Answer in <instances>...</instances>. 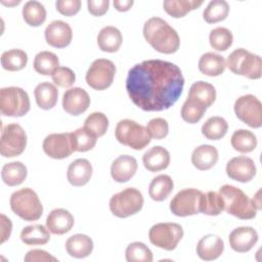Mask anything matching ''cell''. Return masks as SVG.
Instances as JSON below:
<instances>
[{
	"mask_svg": "<svg viewBox=\"0 0 262 262\" xmlns=\"http://www.w3.org/2000/svg\"><path fill=\"white\" fill-rule=\"evenodd\" d=\"M184 87L181 70L173 62L147 59L133 66L127 75L126 90L132 102L145 112L171 107Z\"/></svg>",
	"mask_w": 262,
	"mask_h": 262,
	"instance_id": "1",
	"label": "cell"
},
{
	"mask_svg": "<svg viewBox=\"0 0 262 262\" xmlns=\"http://www.w3.org/2000/svg\"><path fill=\"white\" fill-rule=\"evenodd\" d=\"M143 36L147 43L161 53L172 54L180 45L177 32L161 17H150L144 23Z\"/></svg>",
	"mask_w": 262,
	"mask_h": 262,
	"instance_id": "2",
	"label": "cell"
},
{
	"mask_svg": "<svg viewBox=\"0 0 262 262\" xmlns=\"http://www.w3.org/2000/svg\"><path fill=\"white\" fill-rule=\"evenodd\" d=\"M219 193L223 198L224 210L228 214L243 220L256 217L257 208L253 200L249 199L242 189L233 185L225 184L219 188Z\"/></svg>",
	"mask_w": 262,
	"mask_h": 262,
	"instance_id": "3",
	"label": "cell"
},
{
	"mask_svg": "<svg viewBox=\"0 0 262 262\" xmlns=\"http://www.w3.org/2000/svg\"><path fill=\"white\" fill-rule=\"evenodd\" d=\"M9 203L12 212L25 221H35L42 216L43 206L32 188L25 187L14 191Z\"/></svg>",
	"mask_w": 262,
	"mask_h": 262,
	"instance_id": "4",
	"label": "cell"
},
{
	"mask_svg": "<svg viewBox=\"0 0 262 262\" xmlns=\"http://www.w3.org/2000/svg\"><path fill=\"white\" fill-rule=\"evenodd\" d=\"M226 66L233 74L252 80L260 79L262 75L261 57L244 48L233 50L227 57Z\"/></svg>",
	"mask_w": 262,
	"mask_h": 262,
	"instance_id": "5",
	"label": "cell"
},
{
	"mask_svg": "<svg viewBox=\"0 0 262 262\" xmlns=\"http://www.w3.org/2000/svg\"><path fill=\"white\" fill-rule=\"evenodd\" d=\"M115 135L121 144L136 150L144 148L151 140L146 127L129 119L121 120L117 124Z\"/></svg>",
	"mask_w": 262,
	"mask_h": 262,
	"instance_id": "6",
	"label": "cell"
},
{
	"mask_svg": "<svg viewBox=\"0 0 262 262\" xmlns=\"http://www.w3.org/2000/svg\"><path fill=\"white\" fill-rule=\"evenodd\" d=\"M28 93L15 86L0 90V112L7 117H23L30 111Z\"/></svg>",
	"mask_w": 262,
	"mask_h": 262,
	"instance_id": "7",
	"label": "cell"
},
{
	"mask_svg": "<svg viewBox=\"0 0 262 262\" xmlns=\"http://www.w3.org/2000/svg\"><path fill=\"white\" fill-rule=\"evenodd\" d=\"M142 206V193L134 187L125 188L114 194L110 200V210L119 218H127L138 213Z\"/></svg>",
	"mask_w": 262,
	"mask_h": 262,
	"instance_id": "8",
	"label": "cell"
},
{
	"mask_svg": "<svg viewBox=\"0 0 262 262\" xmlns=\"http://www.w3.org/2000/svg\"><path fill=\"white\" fill-rule=\"evenodd\" d=\"M183 236L182 226L178 223L165 222L151 226L148 232L152 245L166 251L174 250Z\"/></svg>",
	"mask_w": 262,
	"mask_h": 262,
	"instance_id": "9",
	"label": "cell"
},
{
	"mask_svg": "<svg viewBox=\"0 0 262 262\" xmlns=\"http://www.w3.org/2000/svg\"><path fill=\"white\" fill-rule=\"evenodd\" d=\"M26 146L27 134L20 125L12 123L2 129L0 140V154L2 157H17L24 152Z\"/></svg>",
	"mask_w": 262,
	"mask_h": 262,
	"instance_id": "10",
	"label": "cell"
},
{
	"mask_svg": "<svg viewBox=\"0 0 262 262\" xmlns=\"http://www.w3.org/2000/svg\"><path fill=\"white\" fill-rule=\"evenodd\" d=\"M115 63L105 58L95 59L86 73V82L94 90H104L108 88L115 78Z\"/></svg>",
	"mask_w": 262,
	"mask_h": 262,
	"instance_id": "11",
	"label": "cell"
},
{
	"mask_svg": "<svg viewBox=\"0 0 262 262\" xmlns=\"http://www.w3.org/2000/svg\"><path fill=\"white\" fill-rule=\"evenodd\" d=\"M233 107L236 117L248 126L252 128L262 126V104L256 96L243 95L235 100Z\"/></svg>",
	"mask_w": 262,
	"mask_h": 262,
	"instance_id": "12",
	"label": "cell"
},
{
	"mask_svg": "<svg viewBox=\"0 0 262 262\" xmlns=\"http://www.w3.org/2000/svg\"><path fill=\"white\" fill-rule=\"evenodd\" d=\"M203 192L195 188H185L178 191L170 202L171 212L178 217H186L200 213Z\"/></svg>",
	"mask_w": 262,
	"mask_h": 262,
	"instance_id": "13",
	"label": "cell"
},
{
	"mask_svg": "<svg viewBox=\"0 0 262 262\" xmlns=\"http://www.w3.org/2000/svg\"><path fill=\"white\" fill-rule=\"evenodd\" d=\"M44 152L52 159L61 160L70 157L73 152L71 133H52L45 137L42 144Z\"/></svg>",
	"mask_w": 262,
	"mask_h": 262,
	"instance_id": "14",
	"label": "cell"
},
{
	"mask_svg": "<svg viewBox=\"0 0 262 262\" xmlns=\"http://www.w3.org/2000/svg\"><path fill=\"white\" fill-rule=\"evenodd\" d=\"M256 171L254 161L246 156L232 158L226 164L227 176L238 182H249L255 177Z\"/></svg>",
	"mask_w": 262,
	"mask_h": 262,
	"instance_id": "15",
	"label": "cell"
},
{
	"mask_svg": "<svg viewBox=\"0 0 262 262\" xmlns=\"http://www.w3.org/2000/svg\"><path fill=\"white\" fill-rule=\"evenodd\" d=\"M89 105L90 97L83 88H70L66 90L62 95V107L72 116H79L83 114L87 111Z\"/></svg>",
	"mask_w": 262,
	"mask_h": 262,
	"instance_id": "16",
	"label": "cell"
},
{
	"mask_svg": "<svg viewBox=\"0 0 262 262\" xmlns=\"http://www.w3.org/2000/svg\"><path fill=\"white\" fill-rule=\"evenodd\" d=\"M73 38L72 28L63 20H53L45 29L46 42L55 48H64Z\"/></svg>",
	"mask_w": 262,
	"mask_h": 262,
	"instance_id": "17",
	"label": "cell"
},
{
	"mask_svg": "<svg viewBox=\"0 0 262 262\" xmlns=\"http://www.w3.org/2000/svg\"><path fill=\"white\" fill-rule=\"evenodd\" d=\"M228 241L233 251L237 253H246L258 242V233L253 227L241 226L230 232Z\"/></svg>",
	"mask_w": 262,
	"mask_h": 262,
	"instance_id": "18",
	"label": "cell"
},
{
	"mask_svg": "<svg viewBox=\"0 0 262 262\" xmlns=\"http://www.w3.org/2000/svg\"><path fill=\"white\" fill-rule=\"evenodd\" d=\"M137 171V161L134 157L123 155L118 157L112 164L111 175L117 182L129 181Z\"/></svg>",
	"mask_w": 262,
	"mask_h": 262,
	"instance_id": "19",
	"label": "cell"
},
{
	"mask_svg": "<svg viewBox=\"0 0 262 262\" xmlns=\"http://www.w3.org/2000/svg\"><path fill=\"white\" fill-rule=\"evenodd\" d=\"M224 250V243L221 237L215 234L203 236L196 245L198 256L205 261H211L219 258Z\"/></svg>",
	"mask_w": 262,
	"mask_h": 262,
	"instance_id": "20",
	"label": "cell"
},
{
	"mask_svg": "<svg viewBox=\"0 0 262 262\" xmlns=\"http://www.w3.org/2000/svg\"><path fill=\"white\" fill-rule=\"evenodd\" d=\"M74 217L66 209L52 210L46 219V227L53 234H64L74 226Z\"/></svg>",
	"mask_w": 262,
	"mask_h": 262,
	"instance_id": "21",
	"label": "cell"
},
{
	"mask_svg": "<svg viewBox=\"0 0 262 262\" xmlns=\"http://www.w3.org/2000/svg\"><path fill=\"white\" fill-rule=\"evenodd\" d=\"M92 165L86 159H77L73 161L68 168V181L74 186H83L92 176Z\"/></svg>",
	"mask_w": 262,
	"mask_h": 262,
	"instance_id": "22",
	"label": "cell"
},
{
	"mask_svg": "<svg viewBox=\"0 0 262 262\" xmlns=\"http://www.w3.org/2000/svg\"><path fill=\"white\" fill-rule=\"evenodd\" d=\"M142 162L150 172H159L165 170L170 164V154L163 146H154L144 152Z\"/></svg>",
	"mask_w": 262,
	"mask_h": 262,
	"instance_id": "23",
	"label": "cell"
},
{
	"mask_svg": "<svg viewBox=\"0 0 262 262\" xmlns=\"http://www.w3.org/2000/svg\"><path fill=\"white\" fill-rule=\"evenodd\" d=\"M218 161V150L215 146L210 144H203L193 149L191 154L192 165L201 170H209Z\"/></svg>",
	"mask_w": 262,
	"mask_h": 262,
	"instance_id": "24",
	"label": "cell"
},
{
	"mask_svg": "<svg viewBox=\"0 0 262 262\" xmlns=\"http://www.w3.org/2000/svg\"><path fill=\"white\" fill-rule=\"evenodd\" d=\"M66 250L74 258H85L92 253L93 242L86 234H74L66 242Z\"/></svg>",
	"mask_w": 262,
	"mask_h": 262,
	"instance_id": "25",
	"label": "cell"
},
{
	"mask_svg": "<svg viewBox=\"0 0 262 262\" xmlns=\"http://www.w3.org/2000/svg\"><path fill=\"white\" fill-rule=\"evenodd\" d=\"M226 68V61L223 56L214 53L206 52L199 60V70L202 74L209 77L220 76Z\"/></svg>",
	"mask_w": 262,
	"mask_h": 262,
	"instance_id": "26",
	"label": "cell"
},
{
	"mask_svg": "<svg viewBox=\"0 0 262 262\" xmlns=\"http://www.w3.org/2000/svg\"><path fill=\"white\" fill-rule=\"evenodd\" d=\"M123 37L119 29L113 26L102 28L97 35V44L104 52H116L122 45Z\"/></svg>",
	"mask_w": 262,
	"mask_h": 262,
	"instance_id": "27",
	"label": "cell"
},
{
	"mask_svg": "<svg viewBox=\"0 0 262 262\" xmlns=\"http://www.w3.org/2000/svg\"><path fill=\"white\" fill-rule=\"evenodd\" d=\"M34 94L38 106L42 110H50L55 106L57 102L58 91L52 83L42 82L38 84L34 90Z\"/></svg>",
	"mask_w": 262,
	"mask_h": 262,
	"instance_id": "28",
	"label": "cell"
},
{
	"mask_svg": "<svg viewBox=\"0 0 262 262\" xmlns=\"http://www.w3.org/2000/svg\"><path fill=\"white\" fill-rule=\"evenodd\" d=\"M50 231L41 224H33L23 228L20 239L28 246L45 245L50 239Z\"/></svg>",
	"mask_w": 262,
	"mask_h": 262,
	"instance_id": "29",
	"label": "cell"
},
{
	"mask_svg": "<svg viewBox=\"0 0 262 262\" xmlns=\"http://www.w3.org/2000/svg\"><path fill=\"white\" fill-rule=\"evenodd\" d=\"M173 187L174 183L172 178L169 175L161 174L156 176L151 180L148 188V193L154 201L162 202L169 196V194L173 190Z\"/></svg>",
	"mask_w": 262,
	"mask_h": 262,
	"instance_id": "30",
	"label": "cell"
},
{
	"mask_svg": "<svg viewBox=\"0 0 262 262\" xmlns=\"http://www.w3.org/2000/svg\"><path fill=\"white\" fill-rule=\"evenodd\" d=\"M187 97L193 98L206 107H209L216 99V90L212 84L204 81H198L190 86Z\"/></svg>",
	"mask_w": 262,
	"mask_h": 262,
	"instance_id": "31",
	"label": "cell"
},
{
	"mask_svg": "<svg viewBox=\"0 0 262 262\" xmlns=\"http://www.w3.org/2000/svg\"><path fill=\"white\" fill-rule=\"evenodd\" d=\"M27 167L21 162H11L3 166L1 177L8 186H16L21 184L27 178Z\"/></svg>",
	"mask_w": 262,
	"mask_h": 262,
	"instance_id": "32",
	"label": "cell"
},
{
	"mask_svg": "<svg viewBox=\"0 0 262 262\" xmlns=\"http://www.w3.org/2000/svg\"><path fill=\"white\" fill-rule=\"evenodd\" d=\"M233 149L238 152L247 154L253 151L257 146V138L255 134L246 129H238L233 132L230 138Z\"/></svg>",
	"mask_w": 262,
	"mask_h": 262,
	"instance_id": "33",
	"label": "cell"
},
{
	"mask_svg": "<svg viewBox=\"0 0 262 262\" xmlns=\"http://www.w3.org/2000/svg\"><path fill=\"white\" fill-rule=\"evenodd\" d=\"M203 4L200 0H166L163 3L164 10L172 17H183L186 13L196 9Z\"/></svg>",
	"mask_w": 262,
	"mask_h": 262,
	"instance_id": "34",
	"label": "cell"
},
{
	"mask_svg": "<svg viewBox=\"0 0 262 262\" xmlns=\"http://www.w3.org/2000/svg\"><path fill=\"white\" fill-rule=\"evenodd\" d=\"M71 140L74 151H88L92 149L97 140V136L85 127L71 132Z\"/></svg>",
	"mask_w": 262,
	"mask_h": 262,
	"instance_id": "35",
	"label": "cell"
},
{
	"mask_svg": "<svg viewBox=\"0 0 262 262\" xmlns=\"http://www.w3.org/2000/svg\"><path fill=\"white\" fill-rule=\"evenodd\" d=\"M228 124L222 117L214 116L209 118L202 126V134L210 140H219L225 136Z\"/></svg>",
	"mask_w": 262,
	"mask_h": 262,
	"instance_id": "36",
	"label": "cell"
},
{
	"mask_svg": "<svg viewBox=\"0 0 262 262\" xmlns=\"http://www.w3.org/2000/svg\"><path fill=\"white\" fill-rule=\"evenodd\" d=\"M224 211V201L219 192H203L200 204V212L210 216H217Z\"/></svg>",
	"mask_w": 262,
	"mask_h": 262,
	"instance_id": "37",
	"label": "cell"
},
{
	"mask_svg": "<svg viewBox=\"0 0 262 262\" xmlns=\"http://www.w3.org/2000/svg\"><path fill=\"white\" fill-rule=\"evenodd\" d=\"M23 17L31 27H39L46 19V9L39 1H28L23 7Z\"/></svg>",
	"mask_w": 262,
	"mask_h": 262,
	"instance_id": "38",
	"label": "cell"
},
{
	"mask_svg": "<svg viewBox=\"0 0 262 262\" xmlns=\"http://www.w3.org/2000/svg\"><path fill=\"white\" fill-rule=\"evenodd\" d=\"M28 62V55L21 49H10L4 51L1 55V66L9 72L23 70Z\"/></svg>",
	"mask_w": 262,
	"mask_h": 262,
	"instance_id": "39",
	"label": "cell"
},
{
	"mask_svg": "<svg viewBox=\"0 0 262 262\" xmlns=\"http://www.w3.org/2000/svg\"><path fill=\"white\" fill-rule=\"evenodd\" d=\"M34 69L37 73L49 76L52 75L59 66V60L56 54L50 51H41L34 58Z\"/></svg>",
	"mask_w": 262,
	"mask_h": 262,
	"instance_id": "40",
	"label": "cell"
},
{
	"mask_svg": "<svg viewBox=\"0 0 262 262\" xmlns=\"http://www.w3.org/2000/svg\"><path fill=\"white\" fill-rule=\"evenodd\" d=\"M229 12V4L225 0L210 1L203 12V17L208 24L224 20Z\"/></svg>",
	"mask_w": 262,
	"mask_h": 262,
	"instance_id": "41",
	"label": "cell"
},
{
	"mask_svg": "<svg viewBox=\"0 0 262 262\" xmlns=\"http://www.w3.org/2000/svg\"><path fill=\"white\" fill-rule=\"evenodd\" d=\"M210 45L213 49L217 51H225L227 50L233 41L232 33L223 27H218L213 29L209 35Z\"/></svg>",
	"mask_w": 262,
	"mask_h": 262,
	"instance_id": "42",
	"label": "cell"
},
{
	"mask_svg": "<svg viewBox=\"0 0 262 262\" xmlns=\"http://www.w3.org/2000/svg\"><path fill=\"white\" fill-rule=\"evenodd\" d=\"M206 110L207 107L204 104L193 98L187 97L181 108V117L185 122L195 124L203 118Z\"/></svg>",
	"mask_w": 262,
	"mask_h": 262,
	"instance_id": "43",
	"label": "cell"
},
{
	"mask_svg": "<svg viewBox=\"0 0 262 262\" xmlns=\"http://www.w3.org/2000/svg\"><path fill=\"white\" fill-rule=\"evenodd\" d=\"M126 260L128 262H151V251L140 242H134L128 245L126 248Z\"/></svg>",
	"mask_w": 262,
	"mask_h": 262,
	"instance_id": "44",
	"label": "cell"
},
{
	"mask_svg": "<svg viewBox=\"0 0 262 262\" xmlns=\"http://www.w3.org/2000/svg\"><path fill=\"white\" fill-rule=\"evenodd\" d=\"M84 127L93 132L97 137H101L107 130L108 119L104 114L100 112H94L86 118Z\"/></svg>",
	"mask_w": 262,
	"mask_h": 262,
	"instance_id": "45",
	"label": "cell"
},
{
	"mask_svg": "<svg viewBox=\"0 0 262 262\" xmlns=\"http://www.w3.org/2000/svg\"><path fill=\"white\" fill-rule=\"evenodd\" d=\"M52 81L59 87L68 88L71 87L76 80L75 73L67 67H58L55 72L51 75Z\"/></svg>",
	"mask_w": 262,
	"mask_h": 262,
	"instance_id": "46",
	"label": "cell"
},
{
	"mask_svg": "<svg viewBox=\"0 0 262 262\" xmlns=\"http://www.w3.org/2000/svg\"><path fill=\"white\" fill-rule=\"evenodd\" d=\"M150 136L155 139H163L168 135L169 125L168 122L163 118L151 119L146 126Z\"/></svg>",
	"mask_w": 262,
	"mask_h": 262,
	"instance_id": "47",
	"label": "cell"
},
{
	"mask_svg": "<svg viewBox=\"0 0 262 262\" xmlns=\"http://www.w3.org/2000/svg\"><path fill=\"white\" fill-rule=\"evenodd\" d=\"M55 7L59 13L66 16H72L79 12L81 8L80 0H57Z\"/></svg>",
	"mask_w": 262,
	"mask_h": 262,
	"instance_id": "48",
	"label": "cell"
},
{
	"mask_svg": "<svg viewBox=\"0 0 262 262\" xmlns=\"http://www.w3.org/2000/svg\"><path fill=\"white\" fill-rule=\"evenodd\" d=\"M24 260L26 262H46V261H53L56 262L57 259L53 256H51L48 252L44 250H39V249H34L29 251Z\"/></svg>",
	"mask_w": 262,
	"mask_h": 262,
	"instance_id": "49",
	"label": "cell"
},
{
	"mask_svg": "<svg viewBox=\"0 0 262 262\" xmlns=\"http://www.w3.org/2000/svg\"><path fill=\"white\" fill-rule=\"evenodd\" d=\"M88 11L94 16L103 15L110 6L108 0H88L87 1Z\"/></svg>",
	"mask_w": 262,
	"mask_h": 262,
	"instance_id": "50",
	"label": "cell"
},
{
	"mask_svg": "<svg viewBox=\"0 0 262 262\" xmlns=\"http://www.w3.org/2000/svg\"><path fill=\"white\" fill-rule=\"evenodd\" d=\"M12 223L9 218H7L4 214H1V243H5L11 233Z\"/></svg>",
	"mask_w": 262,
	"mask_h": 262,
	"instance_id": "51",
	"label": "cell"
},
{
	"mask_svg": "<svg viewBox=\"0 0 262 262\" xmlns=\"http://www.w3.org/2000/svg\"><path fill=\"white\" fill-rule=\"evenodd\" d=\"M133 0H115L114 6L118 11H127L133 5Z\"/></svg>",
	"mask_w": 262,
	"mask_h": 262,
	"instance_id": "52",
	"label": "cell"
},
{
	"mask_svg": "<svg viewBox=\"0 0 262 262\" xmlns=\"http://www.w3.org/2000/svg\"><path fill=\"white\" fill-rule=\"evenodd\" d=\"M1 3L2 4H4V5H17V4H19L20 3V1L19 0H17V1H13V2H6V1H1Z\"/></svg>",
	"mask_w": 262,
	"mask_h": 262,
	"instance_id": "53",
	"label": "cell"
}]
</instances>
